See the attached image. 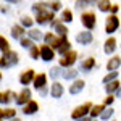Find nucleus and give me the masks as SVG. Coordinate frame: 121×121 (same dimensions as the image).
Returning a JSON list of instances; mask_svg holds the SVG:
<instances>
[{"label": "nucleus", "mask_w": 121, "mask_h": 121, "mask_svg": "<svg viewBox=\"0 0 121 121\" xmlns=\"http://www.w3.org/2000/svg\"><path fill=\"white\" fill-rule=\"evenodd\" d=\"M19 61V56L18 53L15 52V50H10V52H7V53H2V56H0V68H13L15 65H18Z\"/></svg>", "instance_id": "f257e3e1"}, {"label": "nucleus", "mask_w": 121, "mask_h": 121, "mask_svg": "<svg viewBox=\"0 0 121 121\" xmlns=\"http://www.w3.org/2000/svg\"><path fill=\"white\" fill-rule=\"evenodd\" d=\"M81 24L89 32L92 29H95V26H97V16H95V13L94 11H86V13H82L81 15Z\"/></svg>", "instance_id": "f03ea898"}, {"label": "nucleus", "mask_w": 121, "mask_h": 121, "mask_svg": "<svg viewBox=\"0 0 121 121\" xmlns=\"http://www.w3.org/2000/svg\"><path fill=\"white\" fill-rule=\"evenodd\" d=\"M94 103L91 102H86L82 105H79V107H76L74 110L71 112V118L74 121H78L79 118H84V116H89V112H91V108H92Z\"/></svg>", "instance_id": "7ed1b4c3"}, {"label": "nucleus", "mask_w": 121, "mask_h": 121, "mask_svg": "<svg viewBox=\"0 0 121 121\" xmlns=\"http://www.w3.org/2000/svg\"><path fill=\"white\" fill-rule=\"evenodd\" d=\"M76 60H78V52L76 50H69L68 53H65V55L60 58V68H73V65L76 63Z\"/></svg>", "instance_id": "20e7f679"}, {"label": "nucleus", "mask_w": 121, "mask_h": 121, "mask_svg": "<svg viewBox=\"0 0 121 121\" xmlns=\"http://www.w3.org/2000/svg\"><path fill=\"white\" fill-rule=\"evenodd\" d=\"M118 29H120V18L115 15H110L107 18V23H105V32L108 36H113V32H116Z\"/></svg>", "instance_id": "39448f33"}, {"label": "nucleus", "mask_w": 121, "mask_h": 121, "mask_svg": "<svg viewBox=\"0 0 121 121\" xmlns=\"http://www.w3.org/2000/svg\"><path fill=\"white\" fill-rule=\"evenodd\" d=\"M36 23L39 24H47V23H53L55 21V13H52L50 10H45V11H40V13H36Z\"/></svg>", "instance_id": "423d86ee"}, {"label": "nucleus", "mask_w": 121, "mask_h": 121, "mask_svg": "<svg viewBox=\"0 0 121 121\" xmlns=\"http://www.w3.org/2000/svg\"><path fill=\"white\" fill-rule=\"evenodd\" d=\"M31 97H32V92H31V89H29V87H24V89H23V91H21L19 94H16V99H15V102H16V105H23V107H24V105H26L29 100H32Z\"/></svg>", "instance_id": "0eeeda50"}, {"label": "nucleus", "mask_w": 121, "mask_h": 121, "mask_svg": "<svg viewBox=\"0 0 121 121\" xmlns=\"http://www.w3.org/2000/svg\"><path fill=\"white\" fill-rule=\"evenodd\" d=\"M52 29H53V32H55L56 37H66L68 36V28H66V24H63L60 19H55L53 23H52Z\"/></svg>", "instance_id": "6e6552de"}, {"label": "nucleus", "mask_w": 121, "mask_h": 121, "mask_svg": "<svg viewBox=\"0 0 121 121\" xmlns=\"http://www.w3.org/2000/svg\"><path fill=\"white\" fill-rule=\"evenodd\" d=\"M76 42H78V44H81V45H89V44H92V42H94L92 32H89V31L78 32V34H76Z\"/></svg>", "instance_id": "1a4fd4ad"}, {"label": "nucleus", "mask_w": 121, "mask_h": 121, "mask_svg": "<svg viewBox=\"0 0 121 121\" xmlns=\"http://www.w3.org/2000/svg\"><path fill=\"white\" fill-rule=\"evenodd\" d=\"M116 47H118V40L113 37V36H110V37L105 40V44H103V52L107 55H113L115 50H116Z\"/></svg>", "instance_id": "9d476101"}, {"label": "nucleus", "mask_w": 121, "mask_h": 121, "mask_svg": "<svg viewBox=\"0 0 121 121\" xmlns=\"http://www.w3.org/2000/svg\"><path fill=\"white\" fill-rule=\"evenodd\" d=\"M95 66H97L95 58H94V56H89V58H86V60L81 61V65H79V71H81V73H89V71H92Z\"/></svg>", "instance_id": "9b49d317"}, {"label": "nucleus", "mask_w": 121, "mask_h": 121, "mask_svg": "<svg viewBox=\"0 0 121 121\" xmlns=\"http://www.w3.org/2000/svg\"><path fill=\"white\" fill-rule=\"evenodd\" d=\"M34 78H36V73H34V69H26L24 73H21V74H19V82L23 84L24 87H28L29 84H32Z\"/></svg>", "instance_id": "f8f14e48"}, {"label": "nucleus", "mask_w": 121, "mask_h": 121, "mask_svg": "<svg viewBox=\"0 0 121 121\" xmlns=\"http://www.w3.org/2000/svg\"><path fill=\"white\" fill-rule=\"evenodd\" d=\"M39 50H40V58L44 61H52L55 58V50H52L48 45H40Z\"/></svg>", "instance_id": "ddd939ff"}, {"label": "nucleus", "mask_w": 121, "mask_h": 121, "mask_svg": "<svg viewBox=\"0 0 121 121\" xmlns=\"http://www.w3.org/2000/svg\"><path fill=\"white\" fill-rule=\"evenodd\" d=\"M69 50H71V44H69L68 37H60V40H58V47H56V52L60 53V56H63L65 53H68Z\"/></svg>", "instance_id": "4468645a"}, {"label": "nucleus", "mask_w": 121, "mask_h": 121, "mask_svg": "<svg viewBox=\"0 0 121 121\" xmlns=\"http://www.w3.org/2000/svg\"><path fill=\"white\" fill-rule=\"evenodd\" d=\"M63 94H65V87H63V84H60L58 81L52 84V87H50V95L53 97V99H60V97H63Z\"/></svg>", "instance_id": "2eb2a0df"}, {"label": "nucleus", "mask_w": 121, "mask_h": 121, "mask_svg": "<svg viewBox=\"0 0 121 121\" xmlns=\"http://www.w3.org/2000/svg\"><path fill=\"white\" fill-rule=\"evenodd\" d=\"M32 86H34V89H37V91H40V89L47 87V74H45V73L36 74L34 81H32Z\"/></svg>", "instance_id": "dca6fc26"}, {"label": "nucleus", "mask_w": 121, "mask_h": 121, "mask_svg": "<svg viewBox=\"0 0 121 121\" xmlns=\"http://www.w3.org/2000/svg\"><path fill=\"white\" fill-rule=\"evenodd\" d=\"M84 87H86V82H84L82 79H76V81H73V84L69 86L68 92L71 94V95H78L79 92H82Z\"/></svg>", "instance_id": "f3484780"}, {"label": "nucleus", "mask_w": 121, "mask_h": 121, "mask_svg": "<svg viewBox=\"0 0 121 121\" xmlns=\"http://www.w3.org/2000/svg\"><path fill=\"white\" fill-rule=\"evenodd\" d=\"M44 40H45V45H48L50 48H52V50H56L60 37H56L53 32H47L45 36H44Z\"/></svg>", "instance_id": "a211bd4d"}, {"label": "nucleus", "mask_w": 121, "mask_h": 121, "mask_svg": "<svg viewBox=\"0 0 121 121\" xmlns=\"http://www.w3.org/2000/svg\"><path fill=\"white\" fill-rule=\"evenodd\" d=\"M120 66H121V56L113 55L112 58L107 61V71H108V73H112V71H116Z\"/></svg>", "instance_id": "6ab92c4d"}, {"label": "nucleus", "mask_w": 121, "mask_h": 121, "mask_svg": "<svg viewBox=\"0 0 121 121\" xmlns=\"http://www.w3.org/2000/svg\"><path fill=\"white\" fill-rule=\"evenodd\" d=\"M39 112V103L36 100H29L24 107H23V113L24 115H34Z\"/></svg>", "instance_id": "aec40b11"}, {"label": "nucleus", "mask_w": 121, "mask_h": 121, "mask_svg": "<svg viewBox=\"0 0 121 121\" xmlns=\"http://www.w3.org/2000/svg\"><path fill=\"white\" fill-rule=\"evenodd\" d=\"M28 39H31L32 42H37V40H42L44 39V34H42V31L40 29H36V28H31L28 29Z\"/></svg>", "instance_id": "412c9836"}, {"label": "nucleus", "mask_w": 121, "mask_h": 121, "mask_svg": "<svg viewBox=\"0 0 121 121\" xmlns=\"http://www.w3.org/2000/svg\"><path fill=\"white\" fill-rule=\"evenodd\" d=\"M105 108H107V107H105L103 103H100V105H92V108H91V112H89V118H91V120H97V118L102 115V112Z\"/></svg>", "instance_id": "4be33fe9"}, {"label": "nucleus", "mask_w": 121, "mask_h": 121, "mask_svg": "<svg viewBox=\"0 0 121 121\" xmlns=\"http://www.w3.org/2000/svg\"><path fill=\"white\" fill-rule=\"evenodd\" d=\"M24 34H26V31H24V28H23V26H19V24L11 26V37H13V39L21 40V39L24 37Z\"/></svg>", "instance_id": "5701e85b"}, {"label": "nucleus", "mask_w": 121, "mask_h": 121, "mask_svg": "<svg viewBox=\"0 0 121 121\" xmlns=\"http://www.w3.org/2000/svg\"><path fill=\"white\" fill-rule=\"evenodd\" d=\"M78 69H74V68H66L65 71H61V76L65 78L66 81H76L78 79Z\"/></svg>", "instance_id": "b1692460"}, {"label": "nucleus", "mask_w": 121, "mask_h": 121, "mask_svg": "<svg viewBox=\"0 0 121 121\" xmlns=\"http://www.w3.org/2000/svg\"><path fill=\"white\" fill-rule=\"evenodd\" d=\"M120 86H121V82L118 79H116V81H112L110 84H105V92L108 94V95H115L116 91L120 89Z\"/></svg>", "instance_id": "393cba45"}, {"label": "nucleus", "mask_w": 121, "mask_h": 121, "mask_svg": "<svg viewBox=\"0 0 121 121\" xmlns=\"http://www.w3.org/2000/svg\"><path fill=\"white\" fill-rule=\"evenodd\" d=\"M13 120V118H16V110H13V108H10V107H7V108H2V120Z\"/></svg>", "instance_id": "a878e982"}, {"label": "nucleus", "mask_w": 121, "mask_h": 121, "mask_svg": "<svg viewBox=\"0 0 121 121\" xmlns=\"http://www.w3.org/2000/svg\"><path fill=\"white\" fill-rule=\"evenodd\" d=\"M16 99V94L13 92V91H7V92H3L2 94V99H0V102L2 103H5V105H8L11 100H15Z\"/></svg>", "instance_id": "bb28decb"}, {"label": "nucleus", "mask_w": 121, "mask_h": 121, "mask_svg": "<svg viewBox=\"0 0 121 121\" xmlns=\"http://www.w3.org/2000/svg\"><path fill=\"white\" fill-rule=\"evenodd\" d=\"M60 21H61L63 24H66V23H71V21H73V11H71V10H68V8H65L63 11H61Z\"/></svg>", "instance_id": "cd10ccee"}, {"label": "nucleus", "mask_w": 121, "mask_h": 121, "mask_svg": "<svg viewBox=\"0 0 121 121\" xmlns=\"http://www.w3.org/2000/svg\"><path fill=\"white\" fill-rule=\"evenodd\" d=\"M18 24H19V26H23V28L31 29V28H32V24H34V19L31 18V16H28V15H24V16H21V19H19Z\"/></svg>", "instance_id": "c85d7f7f"}, {"label": "nucleus", "mask_w": 121, "mask_h": 121, "mask_svg": "<svg viewBox=\"0 0 121 121\" xmlns=\"http://www.w3.org/2000/svg\"><path fill=\"white\" fill-rule=\"evenodd\" d=\"M32 11H36V13H40V11H45L48 10V3L47 2H36V3H32Z\"/></svg>", "instance_id": "c756f323"}, {"label": "nucleus", "mask_w": 121, "mask_h": 121, "mask_svg": "<svg viewBox=\"0 0 121 121\" xmlns=\"http://www.w3.org/2000/svg\"><path fill=\"white\" fill-rule=\"evenodd\" d=\"M11 48H10V42L7 37H3V36H0V52L2 53H7V52H10Z\"/></svg>", "instance_id": "7c9ffc66"}, {"label": "nucleus", "mask_w": 121, "mask_h": 121, "mask_svg": "<svg viewBox=\"0 0 121 121\" xmlns=\"http://www.w3.org/2000/svg\"><path fill=\"white\" fill-rule=\"evenodd\" d=\"M95 5L99 7L100 11H110L112 8V2H108V0H100V2H95Z\"/></svg>", "instance_id": "2f4dec72"}, {"label": "nucleus", "mask_w": 121, "mask_h": 121, "mask_svg": "<svg viewBox=\"0 0 121 121\" xmlns=\"http://www.w3.org/2000/svg\"><path fill=\"white\" fill-rule=\"evenodd\" d=\"M116 79H118V71H112V73H108V74L103 76L102 82L103 84H110L112 81H116Z\"/></svg>", "instance_id": "473e14b6"}, {"label": "nucleus", "mask_w": 121, "mask_h": 121, "mask_svg": "<svg viewBox=\"0 0 121 121\" xmlns=\"http://www.w3.org/2000/svg\"><path fill=\"white\" fill-rule=\"evenodd\" d=\"M113 115H115V110H113V107H108V108H105L102 112V115H100V120L103 121H108L110 118H112Z\"/></svg>", "instance_id": "72a5a7b5"}, {"label": "nucleus", "mask_w": 121, "mask_h": 121, "mask_svg": "<svg viewBox=\"0 0 121 121\" xmlns=\"http://www.w3.org/2000/svg\"><path fill=\"white\" fill-rule=\"evenodd\" d=\"M29 55H31V58H32V60H37V58H40V50H39V47H37V45L31 47V48H29Z\"/></svg>", "instance_id": "f704fd0d"}, {"label": "nucleus", "mask_w": 121, "mask_h": 121, "mask_svg": "<svg viewBox=\"0 0 121 121\" xmlns=\"http://www.w3.org/2000/svg\"><path fill=\"white\" fill-rule=\"evenodd\" d=\"M60 73H61V68H60V66H52L48 76H50V78H53V79H56V78L60 76Z\"/></svg>", "instance_id": "c9c22d12"}, {"label": "nucleus", "mask_w": 121, "mask_h": 121, "mask_svg": "<svg viewBox=\"0 0 121 121\" xmlns=\"http://www.w3.org/2000/svg\"><path fill=\"white\" fill-rule=\"evenodd\" d=\"M19 44H21L23 48H31V47H34V42H32L31 39H28V37H23L21 40H19Z\"/></svg>", "instance_id": "e433bc0d"}, {"label": "nucleus", "mask_w": 121, "mask_h": 121, "mask_svg": "<svg viewBox=\"0 0 121 121\" xmlns=\"http://www.w3.org/2000/svg\"><path fill=\"white\" fill-rule=\"evenodd\" d=\"M60 8H61V2H48V10H50L52 13L58 11Z\"/></svg>", "instance_id": "4c0bfd02"}, {"label": "nucleus", "mask_w": 121, "mask_h": 121, "mask_svg": "<svg viewBox=\"0 0 121 121\" xmlns=\"http://www.w3.org/2000/svg\"><path fill=\"white\" fill-rule=\"evenodd\" d=\"M115 99H116L115 95H108V97L105 99V102H103V105H105L107 108H108V107H113V102H115Z\"/></svg>", "instance_id": "58836bf2"}, {"label": "nucleus", "mask_w": 121, "mask_h": 121, "mask_svg": "<svg viewBox=\"0 0 121 121\" xmlns=\"http://www.w3.org/2000/svg\"><path fill=\"white\" fill-rule=\"evenodd\" d=\"M118 10H120V5H118V3H112V8H110V13L116 16V13H118Z\"/></svg>", "instance_id": "ea45409f"}, {"label": "nucleus", "mask_w": 121, "mask_h": 121, "mask_svg": "<svg viewBox=\"0 0 121 121\" xmlns=\"http://www.w3.org/2000/svg\"><path fill=\"white\" fill-rule=\"evenodd\" d=\"M89 3H92V2H81V0H78V2H76L74 5L78 7V8H84V7H87Z\"/></svg>", "instance_id": "a19ab883"}, {"label": "nucleus", "mask_w": 121, "mask_h": 121, "mask_svg": "<svg viewBox=\"0 0 121 121\" xmlns=\"http://www.w3.org/2000/svg\"><path fill=\"white\" fill-rule=\"evenodd\" d=\"M115 97H116V99H121V86H120V89L116 91V94H115Z\"/></svg>", "instance_id": "79ce46f5"}, {"label": "nucleus", "mask_w": 121, "mask_h": 121, "mask_svg": "<svg viewBox=\"0 0 121 121\" xmlns=\"http://www.w3.org/2000/svg\"><path fill=\"white\" fill-rule=\"evenodd\" d=\"M39 94H40V95H45V94H47V87H44V89H40V91H39Z\"/></svg>", "instance_id": "37998d69"}, {"label": "nucleus", "mask_w": 121, "mask_h": 121, "mask_svg": "<svg viewBox=\"0 0 121 121\" xmlns=\"http://www.w3.org/2000/svg\"><path fill=\"white\" fill-rule=\"evenodd\" d=\"M78 121H92V120H91L89 116H84V118H79V120H78Z\"/></svg>", "instance_id": "c03bdc74"}, {"label": "nucleus", "mask_w": 121, "mask_h": 121, "mask_svg": "<svg viewBox=\"0 0 121 121\" xmlns=\"http://www.w3.org/2000/svg\"><path fill=\"white\" fill-rule=\"evenodd\" d=\"M10 121H21L19 118H13V120H10Z\"/></svg>", "instance_id": "a18cd8bd"}, {"label": "nucleus", "mask_w": 121, "mask_h": 121, "mask_svg": "<svg viewBox=\"0 0 121 121\" xmlns=\"http://www.w3.org/2000/svg\"><path fill=\"white\" fill-rule=\"evenodd\" d=\"M0 120H2V108H0Z\"/></svg>", "instance_id": "49530a36"}, {"label": "nucleus", "mask_w": 121, "mask_h": 121, "mask_svg": "<svg viewBox=\"0 0 121 121\" xmlns=\"http://www.w3.org/2000/svg\"><path fill=\"white\" fill-rule=\"evenodd\" d=\"M0 79H2V71H0Z\"/></svg>", "instance_id": "de8ad7c7"}, {"label": "nucleus", "mask_w": 121, "mask_h": 121, "mask_svg": "<svg viewBox=\"0 0 121 121\" xmlns=\"http://www.w3.org/2000/svg\"><path fill=\"white\" fill-rule=\"evenodd\" d=\"M92 121H99V120H92Z\"/></svg>", "instance_id": "09e8293b"}, {"label": "nucleus", "mask_w": 121, "mask_h": 121, "mask_svg": "<svg viewBox=\"0 0 121 121\" xmlns=\"http://www.w3.org/2000/svg\"><path fill=\"white\" fill-rule=\"evenodd\" d=\"M0 99H2V94H0Z\"/></svg>", "instance_id": "8fccbe9b"}, {"label": "nucleus", "mask_w": 121, "mask_h": 121, "mask_svg": "<svg viewBox=\"0 0 121 121\" xmlns=\"http://www.w3.org/2000/svg\"><path fill=\"white\" fill-rule=\"evenodd\" d=\"M0 121H2V120H0Z\"/></svg>", "instance_id": "3c124183"}, {"label": "nucleus", "mask_w": 121, "mask_h": 121, "mask_svg": "<svg viewBox=\"0 0 121 121\" xmlns=\"http://www.w3.org/2000/svg\"><path fill=\"white\" fill-rule=\"evenodd\" d=\"M120 47H121V45H120Z\"/></svg>", "instance_id": "603ef678"}]
</instances>
